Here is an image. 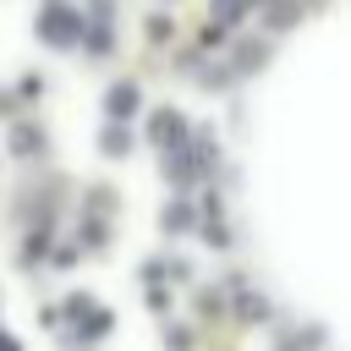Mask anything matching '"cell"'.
<instances>
[{
    "mask_svg": "<svg viewBox=\"0 0 351 351\" xmlns=\"http://www.w3.org/2000/svg\"><path fill=\"white\" fill-rule=\"evenodd\" d=\"M126 148H132V137H126L121 126H110V132H104V154H110V159H121Z\"/></svg>",
    "mask_w": 351,
    "mask_h": 351,
    "instance_id": "cell-5",
    "label": "cell"
},
{
    "mask_svg": "<svg viewBox=\"0 0 351 351\" xmlns=\"http://www.w3.org/2000/svg\"><path fill=\"white\" fill-rule=\"evenodd\" d=\"M186 225H192V208L186 203H170L165 208V230H186Z\"/></svg>",
    "mask_w": 351,
    "mask_h": 351,
    "instance_id": "cell-6",
    "label": "cell"
},
{
    "mask_svg": "<svg viewBox=\"0 0 351 351\" xmlns=\"http://www.w3.org/2000/svg\"><path fill=\"white\" fill-rule=\"evenodd\" d=\"M38 38H49V44H77V11H66L60 0L38 16Z\"/></svg>",
    "mask_w": 351,
    "mask_h": 351,
    "instance_id": "cell-1",
    "label": "cell"
},
{
    "mask_svg": "<svg viewBox=\"0 0 351 351\" xmlns=\"http://www.w3.org/2000/svg\"><path fill=\"white\" fill-rule=\"evenodd\" d=\"M0 351H16V340H11V335H5V329H0Z\"/></svg>",
    "mask_w": 351,
    "mask_h": 351,
    "instance_id": "cell-7",
    "label": "cell"
},
{
    "mask_svg": "<svg viewBox=\"0 0 351 351\" xmlns=\"http://www.w3.org/2000/svg\"><path fill=\"white\" fill-rule=\"evenodd\" d=\"M154 137H159V143H181V115H176V110H159V115H154Z\"/></svg>",
    "mask_w": 351,
    "mask_h": 351,
    "instance_id": "cell-3",
    "label": "cell"
},
{
    "mask_svg": "<svg viewBox=\"0 0 351 351\" xmlns=\"http://www.w3.org/2000/svg\"><path fill=\"white\" fill-rule=\"evenodd\" d=\"M38 143H44V137H38V126H16V137H11V148H16L22 159H33V154H38Z\"/></svg>",
    "mask_w": 351,
    "mask_h": 351,
    "instance_id": "cell-4",
    "label": "cell"
},
{
    "mask_svg": "<svg viewBox=\"0 0 351 351\" xmlns=\"http://www.w3.org/2000/svg\"><path fill=\"white\" fill-rule=\"evenodd\" d=\"M104 110H110V121H132V115H137V88H132V82H115V88L104 93Z\"/></svg>",
    "mask_w": 351,
    "mask_h": 351,
    "instance_id": "cell-2",
    "label": "cell"
}]
</instances>
